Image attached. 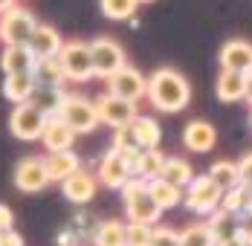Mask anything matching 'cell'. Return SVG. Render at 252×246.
I'll list each match as a JSON object with an SVG mask.
<instances>
[{
	"label": "cell",
	"mask_w": 252,
	"mask_h": 246,
	"mask_svg": "<svg viewBox=\"0 0 252 246\" xmlns=\"http://www.w3.org/2000/svg\"><path fill=\"white\" fill-rule=\"evenodd\" d=\"M148 101L159 113H180L191 101V84L174 67H159L148 75Z\"/></svg>",
	"instance_id": "obj_1"
},
{
	"label": "cell",
	"mask_w": 252,
	"mask_h": 246,
	"mask_svg": "<svg viewBox=\"0 0 252 246\" xmlns=\"http://www.w3.org/2000/svg\"><path fill=\"white\" fill-rule=\"evenodd\" d=\"M122 203H125L127 223H145V226H157L162 217V209L157 206V200L151 197V188L145 180L133 177L122 188Z\"/></svg>",
	"instance_id": "obj_2"
},
{
	"label": "cell",
	"mask_w": 252,
	"mask_h": 246,
	"mask_svg": "<svg viewBox=\"0 0 252 246\" xmlns=\"http://www.w3.org/2000/svg\"><path fill=\"white\" fill-rule=\"evenodd\" d=\"M58 61H61V70H64V78L67 81L84 84V81L96 78L93 52H90V44L87 41H64V47L58 52Z\"/></svg>",
	"instance_id": "obj_3"
},
{
	"label": "cell",
	"mask_w": 252,
	"mask_h": 246,
	"mask_svg": "<svg viewBox=\"0 0 252 246\" xmlns=\"http://www.w3.org/2000/svg\"><path fill=\"white\" fill-rule=\"evenodd\" d=\"M55 116H61L76 133H93L101 124L96 101H90L87 96H78V93H67Z\"/></svg>",
	"instance_id": "obj_4"
},
{
	"label": "cell",
	"mask_w": 252,
	"mask_h": 246,
	"mask_svg": "<svg viewBox=\"0 0 252 246\" xmlns=\"http://www.w3.org/2000/svg\"><path fill=\"white\" fill-rule=\"evenodd\" d=\"M47 113L35 104V101H26V104H15V110L9 113V133L21 142H35L41 139L44 127H47Z\"/></svg>",
	"instance_id": "obj_5"
},
{
	"label": "cell",
	"mask_w": 252,
	"mask_h": 246,
	"mask_svg": "<svg viewBox=\"0 0 252 246\" xmlns=\"http://www.w3.org/2000/svg\"><path fill=\"white\" fill-rule=\"evenodd\" d=\"M223 188L209 177V174H200V177H194L191 180V185L186 188V209L189 212H194V215H215L218 209H220V203H223Z\"/></svg>",
	"instance_id": "obj_6"
},
{
	"label": "cell",
	"mask_w": 252,
	"mask_h": 246,
	"mask_svg": "<svg viewBox=\"0 0 252 246\" xmlns=\"http://www.w3.org/2000/svg\"><path fill=\"white\" fill-rule=\"evenodd\" d=\"M90 52H93V70H96V78H110L116 75L122 67H127V58H125V49L119 41L107 38V35H99L90 41Z\"/></svg>",
	"instance_id": "obj_7"
},
{
	"label": "cell",
	"mask_w": 252,
	"mask_h": 246,
	"mask_svg": "<svg viewBox=\"0 0 252 246\" xmlns=\"http://www.w3.org/2000/svg\"><path fill=\"white\" fill-rule=\"evenodd\" d=\"M35 29H38V21L24 6H12L6 15H0V41L6 47L29 44V38L35 35Z\"/></svg>",
	"instance_id": "obj_8"
},
{
	"label": "cell",
	"mask_w": 252,
	"mask_h": 246,
	"mask_svg": "<svg viewBox=\"0 0 252 246\" xmlns=\"http://www.w3.org/2000/svg\"><path fill=\"white\" fill-rule=\"evenodd\" d=\"M12 180H15V188L24 191V194H38V191H44V188L50 185V174H47L44 156H24V159H18Z\"/></svg>",
	"instance_id": "obj_9"
},
{
	"label": "cell",
	"mask_w": 252,
	"mask_h": 246,
	"mask_svg": "<svg viewBox=\"0 0 252 246\" xmlns=\"http://www.w3.org/2000/svg\"><path fill=\"white\" fill-rule=\"evenodd\" d=\"M107 93H113V96L125 98V101H139V98H148V78L139 73L136 67H122L116 75H110L107 78Z\"/></svg>",
	"instance_id": "obj_10"
},
{
	"label": "cell",
	"mask_w": 252,
	"mask_h": 246,
	"mask_svg": "<svg viewBox=\"0 0 252 246\" xmlns=\"http://www.w3.org/2000/svg\"><path fill=\"white\" fill-rule=\"evenodd\" d=\"M96 110H99L101 124H107V127H113V130L127 127V124L139 116L133 101H125V98L113 96V93H101V96L96 98Z\"/></svg>",
	"instance_id": "obj_11"
},
{
	"label": "cell",
	"mask_w": 252,
	"mask_h": 246,
	"mask_svg": "<svg viewBox=\"0 0 252 246\" xmlns=\"http://www.w3.org/2000/svg\"><path fill=\"white\" fill-rule=\"evenodd\" d=\"M96 177H99V183L104 185V188H119V191L133 180L127 159L119 154V151H113V148L104 151V156L99 159V171H96Z\"/></svg>",
	"instance_id": "obj_12"
},
{
	"label": "cell",
	"mask_w": 252,
	"mask_h": 246,
	"mask_svg": "<svg viewBox=\"0 0 252 246\" xmlns=\"http://www.w3.org/2000/svg\"><path fill=\"white\" fill-rule=\"evenodd\" d=\"M220 70H232V73H252V44L244 38H232L226 41L220 52H218Z\"/></svg>",
	"instance_id": "obj_13"
},
{
	"label": "cell",
	"mask_w": 252,
	"mask_h": 246,
	"mask_svg": "<svg viewBox=\"0 0 252 246\" xmlns=\"http://www.w3.org/2000/svg\"><path fill=\"white\" fill-rule=\"evenodd\" d=\"M96 188H99V177L84 171V168L61 183V194H64V200H70L73 206H87L96 197Z\"/></svg>",
	"instance_id": "obj_14"
},
{
	"label": "cell",
	"mask_w": 252,
	"mask_h": 246,
	"mask_svg": "<svg viewBox=\"0 0 252 246\" xmlns=\"http://www.w3.org/2000/svg\"><path fill=\"white\" fill-rule=\"evenodd\" d=\"M183 145L189 148L191 154H209L212 148L218 145V130L215 124L206 119H191L183 127Z\"/></svg>",
	"instance_id": "obj_15"
},
{
	"label": "cell",
	"mask_w": 252,
	"mask_h": 246,
	"mask_svg": "<svg viewBox=\"0 0 252 246\" xmlns=\"http://www.w3.org/2000/svg\"><path fill=\"white\" fill-rule=\"evenodd\" d=\"M76 130L64 122L61 116H50L47 119V127L41 133V145L47 148V154H58V151H73L76 145Z\"/></svg>",
	"instance_id": "obj_16"
},
{
	"label": "cell",
	"mask_w": 252,
	"mask_h": 246,
	"mask_svg": "<svg viewBox=\"0 0 252 246\" xmlns=\"http://www.w3.org/2000/svg\"><path fill=\"white\" fill-rule=\"evenodd\" d=\"M64 47V38L58 35V29L50 24H38L35 29V35L29 38V49H32V55L41 61V58H58V52Z\"/></svg>",
	"instance_id": "obj_17"
},
{
	"label": "cell",
	"mask_w": 252,
	"mask_h": 246,
	"mask_svg": "<svg viewBox=\"0 0 252 246\" xmlns=\"http://www.w3.org/2000/svg\"><path fill=\"white\" fill-rule=\"evenodd\" d=\"M38 64V58L32 55L29 44H18V47H3L0 52V70L6 75L12 73H32Z\"/></svg>",
	"instance_id": "obj_18"
},
{
	"label": "cell",
	"mask_w": 252,
	"mask_h": 246,
	"mask_svg": "<svg viewBox=\"0 0 252 246\" xmlns=\"http://www.w3.org/2000/svg\"><path fill=\"white\" fill-rule=\"evenodd\" d=\"M35 90H38V81L32 73H12L3 78V96L9 98L12 104H26L35 98Z\"/></svg>",
	"instance_id": "obj_19"
},
{
	"label": "cell",
	"mask_w": 252,
	"mask_h": 246,
	"mask_svg": "<svg viewBox=\"0 0 252 246\" xmlns=\"http://www.w3.org/2000/svg\"><path fill=\"white\" fill-rule=\"evenodd\" d=\"M44 162H47L50 183H64L67 177H73L76 171H81V159H78L76 151H58V154H47V156H44Z\"/></svg>",
	"instance_id": "obj_20"
},
{
	"label": "cell",
	"mask_w": 252,
	"mask_h": 246,
	"mask_svg": "<svg viewBox=\"0 0 252 246\" xmlns=\"http://www.w3.org/2000/svg\"><path fill=\"white\" fill-rule=\"evenodd\" d=\"M215 93L223 104L232 101H244L247 98V75L244 73H232V70H220L218 81H215Z\"/></svg>",
	"instance_id": "obj_21"
},
{
	"label": "cell",
	"mask_w": 252,
	"mask_h": 246,
	"mask_svg": "<svg viewBox=\"0 0 252 246\" xmlns=\"http://www.w3.org/2000/svg\"><path fill=\"white\" fill-rule=\"evenodd\" d=\"M130 130H133V139H136V145L142 148V151L159 148V142H162V127H159V122L154 116H142L139 113L130 122Z\"/></svg>",
	"instance_id": "obj_22"
},
{
	"label": "cell",
	"mask_w": 252,
	"mask_h": 246,
	"mask_svg": "<svg viewBox=\"0 0 252 246\" xmlns=\"http://www.w3.org/2000/svg\"><path fill=\"white\" fill-rule=\"evenodd\" d=\"M165 154L159 151V148H151V151H142L139 156H136V165H133V177H139V180H145V183H151L157 177H162V168H165Z\"/></svg>",
	"instance_id": "obj_23"
},
{
	"label": "cell",
	"mask_w": 252,
	"mask_h": 246,
	"mask_svg": "<svg viewBox=\"0 0 252 246\" xmlns=\"http://www.w3.org/2000/svg\"><path fill=\"white\" fill-rule=\"evenodd\" d=\"M125 241H127V223L116 220V217L101 220L96 226V232H93V244L96 246H125Z\"/></svg>",
	"instance_id": "obj_24"
},
{
	"label": "cell",
	"mask_w": 252,
	"mask_h": 246,
	"mask_svg": "<svg viewBox=\"0 0 252 246\" xmlns=\"http://www.w3.org/2000/svg\"><path fill=\"white\" fill-rule=\"evenodd\" d=\"M148 188H151V197L157 200V206H159L162 212L183 206V200H186V191H183V188H177V185H171V183H165L162 177L151 180V183H148Z\"/></svg>",
	"instance_id": "obj_25"
},
{
	"label": "cell",
	"mask_w": 252,
	"mask_h": 246,
	"mask_svg": "<svg viewBox=\"0 0 252 246\" xmlns=\"http://www.w3.org/2000/svg\"><path fill=\"white\" fill-rule=\"evenodd\" d=\"M209 226L215 232V241H229V238H238L241 235V215H232L226 209H218L215 215H209Z\"/></svg>",
	"instance_id": "obj_26"
},
{
	"label": "cell",
	"mask_w": 252,
	"mask_h": 246,
	"mask_svg": "<svg viewBox=\"0 0 252 246\" xmlns=\"http://www.w3.org/2000/svg\"><path fill=\"white\" fill-rule=\"evenodd\" d=\"M194 177H197V174L191 171V165H189L183 156H168V159H165V168H162V180H165V183H171V185H177V188L186 191Z\"/></svg>",
	"instance_id": "obj_27"
},
{
	"label": "cell",
	"mask_w": 252,
	"mask_h": 246,
	"mask_svg": "<svg viewBox=\"0 0 252 246\" xmlns=\"http://www.w3.org/2000/svg\"><path fill=\"white\" fill-rule=\"evenodd\" d=\"M35 81H38V87H61L67 78H64V70H61V61L58 58H41L38 64H35Z\"/></svg>",
	"instance_id": "obj_28"
},
{
	"label": "cell",
	"mask_w": 252,
	"mask_h": 246,
	"mask_svg": "<svg viewBox=\"0 0 252 246\" xmlns=\"http://www.w3.org/2000/svg\"><path fill=\"white\" fill-rule=\"evenodd\" d=\"M209 177L223 188V191H232L241 185V171H238V162L232 159H218L212 168H209Z\"/></svg>",
	"instance_id": "obj_29"
},
{
	"label": "cell",
	"mask_w": 252,
	"mask_h": 246,
	"mask_svg": "<svg viewBox=\"0 0 252 246\" xmlns=\"http://www.w3.org/2000/svg\"><path fill=\"white\" fill-rule=\"evenodd\" d=\"M215 232H212V226L203 220H194L189 223L183 232H180V246H215Z\"/></svg>",
	"instance_id": "obj_30"
},
{
	"label": "cell",
	"mask_w": 252,
	"mask_h": 246,
	"mask_svg": "<svg viewBox=\"0 0 252 246\" xmlns=\"http://www.w3.org/2000/svg\"><path fill=\"white\" fill-rule=\"evenodd\" d=\"M99 9L107 21H130L139 3L136 0H99Z\"/></svg>",
	"instance_id": "obj_31"
},
{
	"label": "cell",
	"mask_w": 252,
	"mask_h": 246,
	"mask_svg": "<svg viewBox=\"0 0 252 246\" xmlns=\"http://www.w3.org/2000/svg\"><path fill=\"white\" fill-rule=\"evenodd\" d=\"M250 194H252V185L241 183L238 188H232V191L223 194L220 209H226V212H232V215H241V212H247V206H250Z\"/></svg>",
	"instance_id": "obj_32"
},
{
	"label": "cell",
	"mask_w": 252,
	"mask_h": 246,
	"mask_svg": "<svg viewBox=\"0 0 252 246\" xmlns=\"http://www.w3.org/2000/svg\"><path fill=\"white\" fill-rule=\"evenodd\" d=\"M151 235H154V226H145V223H127L125 246H151Z\"/></svg>",
	"instance_id": "obj_33"
},
{
	"label": "cell",
	"mask_w": 252,
	"mask_h": 246,
	"mask_svg": "<svg viewBox=\"0 0 252 246\" xmlns=\"http://www.w3.org/2000/svg\"><path fill=\"white\" fill-rule=\"evenodd\" d=\"M151 246H180V232L174 226H154V235H151Z\"/></svg>",
	"instance_id": "obj_34"
},
{
	"label": "cell",
	"mask_w": 252,
	"mask_h": 246,
	"mask_svg": "<svg viewBox=\"0 0 252 246\" xmlns=\"http://www.w3.org/2000/svg\"><path fill=\"white\" fill-rule=\"evenodd\" d=\"M238 171H241V183L252 185V154H247V156L238 159Z\"/></svg>",
	"instance_id": "obj_35"
},
{
	"label": "cell",
	"mask_w": 252,
	"mask_h": 246,
	"mask_svg": "<svg viewBox=\"0 0 252 246\" xmlns=\"http://www.w3.org/2000/svg\"><path fill=\"white\" fill-rule=\"evenodd\" d=\"M15 226V215H12V209L6 206V203H0V232H9Z\"/></svg>",
	"instance_id": "obj_36"
},
{
	"label": "cell",
	"mask_w": 252,
	"mask_h": 246,
	"mask_svg": "<svg viewBox=\"0 0 252 246\" xmlns=\"http://www.w3.org/2000/svg\"><path fill=\"white\" fill-rule=\"evenodd\" d=\"M0 246H24V238H21L15 229H9V232H0Z\"/></svg>",
	"instance_id": "obj_37"
},
{
	"label": "cell",
	"mask_w": 252,
	"mask_h": 246,
	"mask_svg": "<svg viewBox=\"0 0 252 246\" xmlns=\"http://www.w3.org/2000/svg\"><path fill=\"white\" fill-rule=\"evenodd\" d=\"M241 238L252 246V215H247V217L241 220Z\"/></svg>",
	"instance_id": "obj_38"
},
{
	"label": "cell",
	"mask_w": 252,
	"mask_h": 246,
	"mask_svg": "<svg viewBox=\"0 0 252 246\" xmlns=\"http://www.w3.org/2000/svg\"><path fill=\"white\" fill-rule=\"evenodd\" d=\"M215 246H250V244H247V241H244V238L238 235V238H229V241H220V244H215Z\"/></svg>",
	"instance_id": "obj_39"
},
{
	"label": "cell",
	"mask_w": 252,
	"mask_h": 246,
	"mask_svg": "<svg viewBox=\"0 0 252 246\" xmlns=\"http://www.w3.org/2000/svg\"><path fill=\"white\" fill-rule=\"evenodd\" d=\"M12 6H18V0H0V15H6Z\"/></svg>",
	"instance_id": "obj_40"
},
{
	"label": "cell",
	"mask_w": 252,
	"mask_h": 246,
	"mask_svg": "<svg viewBox=\"0 0 252 246\" xmlns=\"http://www.w3.org/2000/svg\"><path fill=\"white\" fill-rule=\"evenodd\" d=\"M247 101L252 104V73H247Z\"/></svg>",
	"instance_id": "obj_41"
},
{
	"label": "cell",
	"mask_w": 252,
	"mask_h": 246,
	"mask_svg": "<svg viewBox=\"0 0 252 246\" xmlns=\"http://www.w3.org/2000/svg\"><path fill=\"white\" fill-rule=\"evenodd\" d=\"M247 215H252V194H250V206H247Z\"/></svg>",
	"instance_id": "obj_42"
},
{
	"label": "cell",
	"mask_w": 252,
	"mask_h": 246,
	"mask_svg": "<svg viewBox=\"0 0 252 246\" xmlns=\"http://www.w3.org/2000/svg\"><path fill=\"white\" fill-rule=\"evenodd\" d=\"M136 3H154V0H136Z\"/></svg>",
	"instance_id": "obj_43"
},
{
	"label": "cell",
	"mask_w": 252,
	"mask_h": 246,
	"mask_svg": "<svg viewBox=\"0 0 252 246\" xmlns=\"http://www.w3.org/2000/svg\"><path fill=\"white\" fill-rule=\"evenodd\" d=\"M250 124H252V113H250Z\"/></svg>",
	"instance_id": "obj_44"
}]
</instances>
